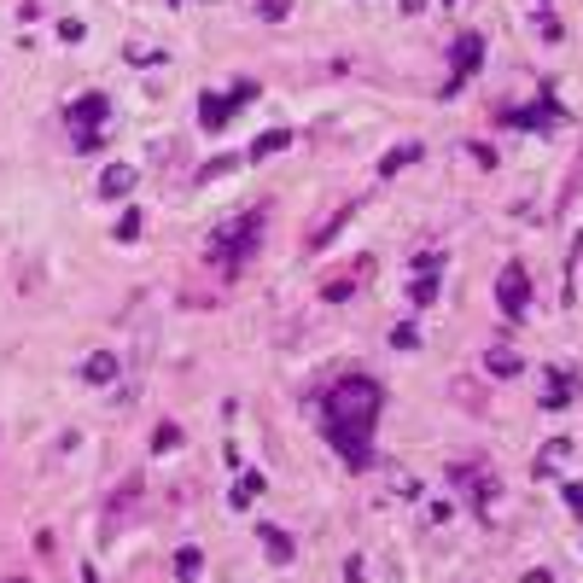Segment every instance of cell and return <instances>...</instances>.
<instances>
[{
  "mask_svg": "<svg viewBox=\"0 0 583 583\" xmlns=\"http://www.w3.org/2000/svg\"><path fill=\"white\" fill-rule=\"evenodd\" d=\"M379 408H386L379 379H368V374L332 379V391H327V438L351 467H368V438H374V426H379Z\"/></svg>",
  "mask_w": 583,
  "mask_h": 583,
  "instance_id": "obj_1",
  "label": "cell"
},
{
  "mask_svg": "<svg viewBox=\"0 0 583 583\" xmlns=\"http://www.w3.org/2000/svg\"><path fill=\"white\" fill-rule=\"evenodd\" d=\"M257 228H263V210H245L240 222H222V233H216V245H210V257H216V269H240L245 257L257 251Z\"/></svg>",
  "mask_w": 583,
  "mask_h": 583,
  "instance_id": "obj_2",
  "label": "cell"
},
{
  "mask_svg": "<svg viewBox=\"0 0 583 583\" xmlns=\"http://www.w3.org/2000/svg\"><path fill=\"white\" fill-rule=\"evenodd\" d=\"M251 99H257V82H240V88H228L222 99H216V94H205V99H198V117H205V129H210V134H216L222 123H228L240 105H251Z\"/></svg>",
  "mask_w": 583,
  "mask_h": 583,
  "instance_id": "obj_3",
  "label": "cell"
},
{
  "mask_svg": "<svg viewBox=\"0 0 583 583\" xmlns=\"http://www.w3.org/2000/svg\"><path fill=\"white\" fill-rule=\"evenodd\" d=\"M496 304H502L507 321L525 315V304H531V275H525V263H507V269H502V280H496Z\"/></svg>",
  "mask_w": 583,
  "mask_h": 583,
  "instance_id": "obj_4",
  "label": "cell"
},
{
  "mask_svg": "<svg viewBox=\"0 0 583 583\" xmlns=\"http://www.w3.org/2000/svg\"><path fill=\"white\" fill-rule=\"evenodd\" d=\"M478 65H485V41H478V35H461V41H455V70H450V82H443V99L461 94V82L473 77Z\"/></svg>",
  "mask_w": 583,
  "mask_h": 583,
  "instance_id": "obj_5",
  "label": "cell"
},
{
  "mask_svg": "<svg viewBox=\"0 0 583 583\" xmlns=\"http://www.w3.org/2000/svg\"><path fill=\"white\" fill-rule=\"evenodd\" d=\"M65 117H70V129H77V134H82V129H94V123H105V94H82L77 105L65 111Z\"/></svg>",
  "mask_w": 583,
  "mask_h": 583,
  "instance_id": "obj_6",
  "label": "cell"
},
{
  "mask_svg": "<svg viewBox=\"0 0 583 583\" xmlns=\"http://www.w3.org/2000/svg\"><path fill=\"white\" fill-rule=\"evenodd\" d=\"M134 181H141V176H134L129 164H111L105 176H99V198H129V193H134Z\"/></svg>",
  "mask_w": 583,
  "mask_h": 583,
  "instance_id": "obj_7",
  "label": "cell"
},
{
  "mask_svg": "<svg viewBox=\"0 0 583 583\" xmlns=\"http://www.w3.org/2000/svg\"><path fill=\"white\" fill-rule=\"evenodd\" d=\"M414 158H420V146H414V141H408V146H396V152H386V158H379V181H391L396 169H408Z\"/></svg>",
  "mask_w": 583,
  "mask_h": 583,
  "instance_id": "obj_8",
  "label": "cell"
},
{
  "mask_svg": "<svg viewBox=\"0 0 583 583\" xmlns=\"http://www.w3.org/2000/svg\"><path fill=\"white\" fill-rule=\"evenodd\" d=\"M111 374H117V356H88V362H82V379H88V386H105Z\"/></svg>",
  "mask_w": 583,
  "mask_h": 583,
  "instance_id": "obj_9",
  "label": "cell"
},
{
  "mask_svg": "<svg viewBox=\"0 0 583 583\" xmlns=\"http://www.w3.org/2000/svg\"><path fill=\"white\" fill-rule=\"evenodd\" d=\"M287 141H292V134H287V129H269V134H257V146H251V158H275V152H287Z\"/></svg>",
  "mask_w": 583,
  "mask_h": 583,
  "instance_id": "obj_10",
  "label": "cell"
},
{
  "mask_svg": "<svg viewBox=\"0 0 583 583\" xmlns=\"http://www.w3.org/2000/svg\"><path fill=\"white\" fill-rule=\"evenodd\" d=\"M263 549L275 554V560H292V537H287V531H275V525H263Z\"/></svg>",
  "mask_w": 583,
  "mask_h": 583,
  "instance_id": "obj_11",
  "label": "cell"
},
{
  "mask_svg": "<svg viewBox=\"0 0 583 583\" xmlns=\"http://www.w3.org/2000/svg\"><path fill=\"white\" fill-rule=\"evenodd\" d=\"M485 368H490V374H502V379H507V374H519V356H514V351H502V344H496V351L485 356Z\"/></svg>",
  "mask_w": 583,
  "mask_h": 583,
  "instance_id": "obj_12",
  "label": "cell"
},
{
  "mask_svg": "<svg viewBox=\"0 0 583 583\" xmlns=\"http://www.w3.org/2000/svg\"><path fill=\"white\" fill-rule=\"evenodd\" d=\"M572 391H578V386H572V379L560 374V368H554V379H549V391H542V403H549V408H560V403H566V396H572Z\"/></svg>",
  "mask_w": 583,
  "mask_h": 583,
  "instance_id": "obj_13",
  "label": "cell"
},
{
  "mask_svg": "<svg viewBox=\"0 0 583 583\" xmlns=\"http://www.w3.org/2000/svg\"><path fill=\"white\" fill-rule=\"evenodd\" d=\"M198 572H205V554H198V549H181V554H176V578H187V583H193Z\"/></svg>",
  "mask_w": 583,
  "mask_h": 583,
  "instance_id": "obj_14",
  "label": "cell"
},
{
  "mask_svg": "<svg viewBox=\"0 0 583 583\" xmlns=\"http://www.w3.org/2000/svg\"><path fill=\"white\" fill-rule=\"evenodd\" d=\"M228 169H240V158H216V164H205L198 181H216V176H228Z\"/></svg>",
  "mask_w": 583,
  "mask_h": 583,
  "instance_id": "obj_15",
  "label": "cell"
},
{
  "mask_svg": "<svg viewBox=\"0 0 583 583\" xmlns=\"http://www.w3.org/2000/svg\"><path fill=\"white\" fill-rule=\"evenodd\" d=\"M391 344H396V351H414L420 332H414V327H396V332H391Z\"/></svg>",
  "mask_w": 583,
  "mask_h": 583,
  "instance_id": "obj_16",
  "label": "cell"
},
{
  "mask_svg": "<svg viewBox=\"0 0 583 583\" xmlns=\"http://www.w3.org/2000/svg\"><path fill=\"white\" fill-rule=\"evenodd\" d=\"M287 6H292V0H257V12H263V18H287Z\"/></svg>",
  "mask_w": 583,
  "mask_h": 583,
  "instance_id": "obj_17",
  "label": "cell"
},
{
  "mask_svg": "<svg viewBox=\"0 0 583 583\" xmlns=\"http://www.w3.org/2000/svg\"><path fill=\"white\" fill-rule=\"evenodd\" d=\"M134 233H141V216H134V210H129V216L117 222V240H134Z\"/></svg>",
  "mask_w": 583,
  "mask_h": 583,
  "instance_id": "obj_18",
  "label": "cell"
},
{
  "mask_svg": "<svg viewBox=\"0 0 583 583\" xmlns=\"http://www.w3.org/2000/svg\"><path fill=\"white\" fill-rule=\"evenodd\" d=\"M414 297H420V304H432V297H438V280H432V275L414 280Z\"/></svg>",
  "mask_w": 583,
  "mask_h": 583,
  "instance_id": "obj_19",
  "label": "cell"
},
{
  "mask_svg": "<svg viewBox=\"0 0 583 583\" xmlns=\"http://www.w3.org/2000/svg\"><path fill=\"white\" fill-rule=\"evenodd\" d=\"M566 502H572L578 514H583V485H566Z\"/></svg>",
  "mask_w": 583,
  "mask_h": 583,
  "instance_id": "obj_20",
  "label": "cell"
},
{
  "mask_svg": "<svg viewBox=\"0 0 583 583\" xmlns=\"http://www.w3.org/2000/svg\"><path fill=\"white\" fill-rule=\"evenodd\" d=\"M420 6H426V0H403V12H420Z\"/></svg>",
  "mask_w": 583,
  "mask_h": 583,
  "instance_id": "obj_21",
  "label": "cell"
}]
</instances>
